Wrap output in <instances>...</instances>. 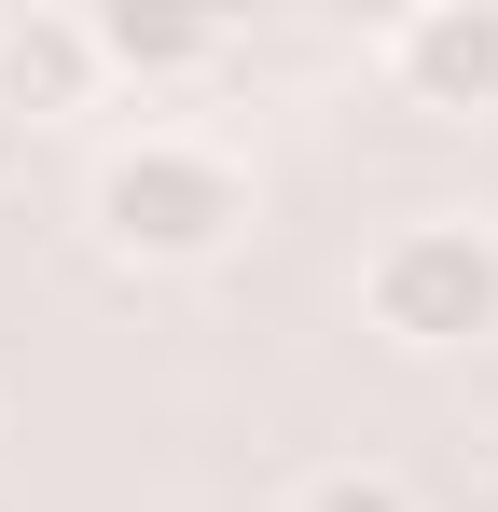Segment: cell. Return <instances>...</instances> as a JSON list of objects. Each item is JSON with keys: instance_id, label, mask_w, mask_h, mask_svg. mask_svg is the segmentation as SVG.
Listing matches in <instances>:
<instances>
[{"instance_id": "1", "label": "cell", "mask_w": 498, "mask_h": 512, "mask_svg": "<svg viewBox=\"0 0 498 512\" xmlns=\"http://www.w3.org/2000/svg\"><path fill=\"white\" fill-rule=\"evenodd\" d=\"M83 236L139 277H194L249 236V153L208 125H125L83 167Z\"/></svg>"}, {"instance_id": "2", "label": "cell", "mask_w": 498, "mask_h": 512, "mask_svg": "<svg viewBox=\"0 0 498 512\" xmlns=\"http://www.w3.org/2000/svg\"><path fill=\"white\" fill-rule=\"evenodd\" d=\"M360 333L388 360H471L498 346V222L485 208H415L360 250Z\"/></svg>"}, {"instance_id": "3", "label": "cell", "mask_w": 498, "mask_h": 512, "mask_svg": "<svg viewBox=\"0 0 498 512\" xmlns=\"http://www.w3.org/2000/svg\"><path fill=\"white\" fill-rule=\"evenodd\" d=\"M374 70L402 84V111L485 125V111H498V0H415V14H388Z\"/></svg>"}, {"instance_id": "4", "label": "cell", "mask_w": 498, "mask_h": 512, "mask_svg": "<svg viewBox=\"0 0 498 512\" xmlns=\"http://www.w3.org/2000/svg\"><path fill=\"white\" fill-rule=\"evenodd\" d=\"M97 97H111V70H97V14H70V0L0 14V111L70 125V111H97Z\"/></svg>"}, {"instance_id": "5", "label": "cell", "mask_w": 498, "mask_h": 512, "mask_svg": "<svg viewBox=\"0 0 498 512\" xmlns=\"http://www.w3.org/2000/svg\"><path fill=\"white\" fill-rule=\"evenodd\" d=\"M222 56H236V28H222V14H166V0H111V14H97V70H111V84H139V97L208 84Z\"/></svg>"}, {"instance_id": "6", "label": "cell", "mask_w": 498, "mask_h": 512, "mask_svg": "<svg viewBox=\"0 0 498 512\" xmlns=\"http://www.w3.org/2000/svg\"><path fill=\"white\" fill-rule=\"evenodd\" d=\"M277 512H415V485L388 471V457H319V471H305Z\"/></svg>"}]
</instances>
